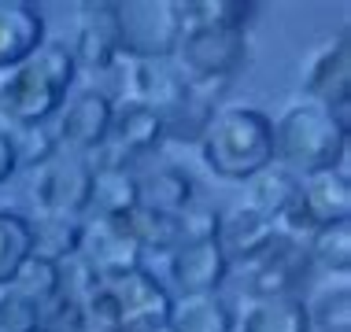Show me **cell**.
Returning <instances> with one entry per match:
<instances>
[{"label":"cell","mask_w":351,"mask_h":332,"mask_svg":"<svg viewBox=\"0 0 351 332\" xmlns=\"http://www.w3.org/2000/svg\"><path fill=\"white\" fill-rule=\"evenodd\" d=\"M74 74H78V63L71 55V44L45 41L0 85V115L8 118V129L45 126L60 111V103L67 100Z\"/></svg>","instance_id":"6da1fadb"},{"label":"cell","mask_w":351,"mask_h":332,"mask_svg":"<svg viewBox=\"0 0 351 332\" xmlns=\"http://www.w3.org/2000/svg\"><path fill=\"white\" fill-rule=\"evenodd\" d=\"M204 163L226 181H248L274 163V122L259 107H218L200 137Z\"/></svg>","instance_id":"7a4b0ae2"},{"label":"cell","mask_w":351,"mask_h":332,"mask_svg":"<svg viewBox=\"0 0 351 332\" xmlns=\"http://www.w3.org/2000/svg\"><path fill=\"white\" fill-rule=\"evenodd\" d=\"M274 163L296 177L337 170L348 163V133L337 126L329 107H322V103H292L274 122Z\"/></svg>","instance_id":"3957f363"},{"label":"cell","mask_w":351,"mask_h":332,"mask_svg":"<svg viewBox=\"0 0 351 332\" xmlns=\"http://www.w3.org/2000/svg\"><path fill=\"white\" fill-rule=\"evenodd\" d=\"M119 55L126 60H174L182 18L174 0H122L115 4Z\"/></svg>","instance_id":"277c9868"},{"label":"cell","mask_w":351,"mask_h":332,"mask_svg":"<svg viewBox=\"0 0 351 332\" xmlns=\"http://www.w3.org/2000/svg\"><path fill=\"white\" fill-rule=\"evenodd\" d=\"M89 188H93V170L85 155L56 148L52 159L30 170V199L37 214L52 218H82L89 214Z\"/></svg>","instance_id":"5b68a950"},{"label":"cell","mask_w":351,"mask_h":332,"mask_svg":"<svg viewBox=\"0 0 351 332\" xmlns=\"http://www.w3.org/2000/svg\"><path fill=\"white\" fill-rule=\"evenodd\" d=\"M244 60H248L244 30H226V26L189 30L174 49V63L185 81H230Z\"/></svg>","instance_id":"8992f818"},{"label":"cell","mask_w":351,"mask_h":332,"mask_svg":"<svg viewBox=\"0 0 351 332\" xmlns=\"http://www.w3.org/2000/svg\"><path fill=\"white\" fill-rule=\"evenodd\" d=\"M244 270L248 281V296L252 299H274V296H292L296 281L307 277L311 259H307V244L285 236L281 229L274 233V240L263 248Z\"/></svg>","instance_id":"52a82bcc"},{"label":"cell","mask_w":351,"mask_h":332,"mask_svg":"<svg viewBox=\"0 0 351 332\" xmlns=\"http://www.w3.org/2000/svg\"><path fill=\"white\" fill-rule=\"evenodd\" d=\"M137 240L126 233V225L119 218H89L82 222V240H78V259L97 273L100 281L122 277V273L141 266Z\"/></svg>","instance_id":"ba28073f"},{"label":"cell","mask_w":351,"mask_h":332,"mask_svg":"<svg viewBox=\"0 0 351 332\" xmlns=\"http://www.w3.org/2000/svg\"><path fill=\"white\" fill-rule=\"evenodd\" d=\"M111 118H115V103H111L108 92H97V89L78 92L60 115V129L52 133L56 148L71 151V155H93L97 148L108 144Z\"/></svg>","instance_id":"9c48e42d"},{"label":"cell","mask_w":351,"mask_h":332,"mask_svg":"<svg viewBox=\"0 0 351 332\" xmlns=\"http://www.w3.org/2000/svg\"><path fill=\"white\" fill-rule=\"evenodd\" d=\"M89 159L93 188H89V214L93 218H122L137 207V170L119 159L108 144L97 148Z\"/></svg>","instance_id":"30bf717a"},{"label":"cell","mask_w":351,"mask_h":332,"mask_svg":"<svg viewBox=\"0 0 351 332\" xmlns=\"http://www.w3.org/2000/svg\"><path fill=\"white\" fill-rule=\"evenodd\" d=\"M104 288L111 292L122 318V329L137 325V321H163L170 318V292L163 288V281H156V273H148L145 266L122 273V277L104 281Z\"/></svg>","instance_id":"8fae6325"},{"label":"cell","mask_w":351,"mask_h":332,"mask_svg":"<svg viewBox=\"0 0 351 332\" xmlns=\"http://www.w3.org/2000/svg\"><path fill=\"white\" fill-rule=\"evenodd\" d=\"M230 89V81H185L182 97L163 111V133L167 140H185V144H200L207 122L215 118L218 100Z\"/></svg>","instance_id":"7c38bea8"},{"label":"cell","mask_w":351,"mask_h":332,"mask_svg":"<svg viewBox=\"0 0 351 332\" xmlns=\"http://www.w3.org/2000/svg\"><path fill=\"white\" fill-rule=\"evenodd\" d=\"M303 97L322 103V107L351 100V37H348V30H340L337 41L322 44L315 52V60L307 63Z\"/></svg>","instance_id":"4fadbf2b"},{"label":"cell","mask_w":351,"mask_h":332,"mask_svg":"<svg viewBox=\"0 0 351 332\" xmlns=\"http://www.w3.org/2000/svg\"><path fill=\"white\" fill-rule=\"evenodd\" d=\"M230 273L218 240H196V244H182L178 251H170V277H174L182 296H207L218 292V284Z\"/></svg>","instance_id":"5bb4252c"},{"label":"cell","mask_w":351,"mask_h":332,"mask_svg":"<svg viewBox=\"0 0 351 332\" xmlns=\"http://www.w3.org/2000/svg\"><path fill=\"white\" fill-rule=\"evenodd\" d=\"M71 55L78 66H89V71H111L122 60L115 37V4H82V23Z\"/></svg>","instance_id":"9a60e30c"},{"label":"cell","mask_w":351,"mask_h":332,"mask_svg":"<svg viewBox=\"0 0 351 332\" xmlns=\"http://www.w3.org/2000/svg\"><path fill=\"white\" fill-rule=\"evenodd\" d=\"M45 44V18L37 4L0 0V74L23 66Z\"/></svg>","instance_id":"2e32d148"},{"label":"cell","mask_w":351,"mask_h":332,"mask_svg":"<svg viewBox=\"0 0 351 332\" xmlns=\"http://www.w3.org/2000/svg\"><path fill=\"white\" fill-rule=\"evenodd\" d=\"M167 140L163 133V115L159 111L145 107V103H122L115 107V118H111V133H108V148L115 151L119 159H141L152 155L159 144Z\"/></svg>","instance_id":"e0dca14e"},{"label":"cell","mask_w":351,"mask_h":332,"mask_svg":"<svg viewBox=\"0 0 351 332\" xmlns=\"http://www.w3.org/2000/svg\"><path fill=\"white\" fill-rule=\"evenodd\" d=\"M300 207L315 225H333L351 222V181H348V163L326 174L300 177Z\"/></svg>","instance_id":"ac0fdd59"},{"label":"cell","mask_w":351,"mask_h":332,"mask_svg":"<svg viewBox=\"0 0 351 332\" xmlns=\"http://www.w3.org/2000/svg\"><path fill=\"white\" fill-rule=\"evenodd\" d=\"M126 85L130 103H145L152 111H163L182 97V71L170 66V60H126Z\"/></svg>","instance_id":"d6986e66"},{"label":"cell","mask_w":351,"mask_h":332,"mask_svg":"<svg viewBox=\"0 0 351 332\" xmlns=\"http://www.w3.org/2000/svg\"><path fill=\"white\" fill-rule=\"evenodd\" d=\"M274 233H278V225H274L270 218L255 214V211H248V207H237L230 218L218 222L215 240H218V248H222V255H226V262H230V266L233 262L237 266H248L255 255L274 240Z\"/></svg>","instance_id":"ffe728a7"},{"label":"cell","mask_w":351,"mask_h":332,"mask_svg":"<svg viewBox=\"0 0 351 332\" xmlns=\"http://www.w3.org/2000/svg\"><path fill=\"white\" fill-rule=\"evenodd\" d=\"M137 203L163 214H182L193 207V177L182 166H152L137 174Z\"/></svg>","instance_id":"44dd1931"},{"label":"cell","mask_w":351,"mask_h":332,"mask_svg":"<svg viewBox=\"0 0 351 332\" xmlns=\"http://www.w3.org/2000/svg\"><path fill=\"white\" fill-rule=\"evenodd\" d=\"M233 332H311L307 303L300 296H274L252 299L244 318H237Z\"/></svg>","instance_id":"7402d4cb"},{"label":"cell","mask_w":351,"mask_h":332,"mask_svg":"<svg viewBox=\"0 0 351 332\" xmlns=\"http://www.w3.org/2000/svg\"><path fill=\"white\" fill-rule=\"evenodd\" d=\"M170 325H174V332H233L237 314L218 292L182 296L170 303Z\"/></svg>","instance_id":"603a6c76"},{"label":"cell","mask_w":351,"mask_h":332,"mask_svg":"<svg viewBox=\"0 0 351 332\" xmlns=\"http://www.w3.org/2000/svg\"><path fill=\"white\" fill-rule=\"evenodd\" d=\"M244 188H248V203L244 207L255 214H263V218H270V222L278 225V218L289 211V203L300 196V177L289 174V170L278 166V163H270L267 170H259L255 177H248Z\"/></svg>","instance_id":"cb8c5ba5"},{"label":"cell","mask_w":351,"mask_h":332,"mask_svg":"<svg viewBox=\"0 0 351 332\" xmlns=\"http://www.w3.org/2000/svg\"><path fill=\"white\" fill-rule=\"evenodd\" d=\"M126 225V233L137 240L141 251H178L185 244L182 236V218L178 214H163V211H152V207H134L130 214L119 218Z\"/></svg>","instance_id":"d4e9b609"},{"label":"cell","mask_w":351,"mask_h":332,"mask_svg":"<svg viewBox=\"0 0 351 332\" xmlns=\"http://www.w3.org/2000/svg\"><path fill=\"white\" fill-rule=\"evenodd\" d=\"M82 240V222L78 218H52V214H37L30 218V255L49 262H67L78 255Z\"/></svg>","instance_id":"484cf974"},{"label":"cell","mask_w":351,"mask_h":332,"mask_svg":"<svg viewBox=\"0 0 351 332\" xmlns=\"http://www.w3.org/2000/svg\"><path fill=\"white\" fill-rule=\"evenodd\" d=\"M182 34L189 30H207V26H226V30H244L255 8L244 0H174Z\"/></svg>","instance_id":"4316f807"},{"label":"cell","mask_w":351,"mask_h":332,"mask_svg":"<svg viewBox=\"0 0 351 332\" xmlns=\"http://www.w3.org/2000/svg\"><path fill=\"white\" fill-rule=\"evenodd\" d=\"M307 259L311 266H322L329 273H344L351 270V222H333V225H318L307 236Z\"/></svg>","instance_id":"83f0119b"},{"label":"cell","mask_w":351,"mask_h":332,"mask_svg":"<svg viewBox=\"0 0 351 332\" xmlns=\"http://www.w3.org/2000/svg\"><path fill=\"white\" fill-rule=\"evenodd\" d=\"M8 288L26 296L37 307H45L56 292H60V266L49 259H37V255H26V262L15 270V277L8 281Z\"/></svg>","instance_id":"f1b7e54d"},{"label":"cell","mask_w":351,"mask_h":332,"mask_svg":"<svg viewBox=\"0 0 351 332\" xmlns=\"http://www.w3.org/2000/svg\"><path fill=\"white\" fill-rule=\"evenodd\" d=\"M311 329L318 332H351V284L340 281L333 288H322L315 303H307Z\"/></svg>","instance_id":"f546056e"},{"label":"cell","mask_w":351,"mask_h":332,"mask_svg":"<svg viewBox=\"0 0 351 332\" xmlns=\"http://www.w3.org/2000/svg\"><path fill=\"white\" fill-rule=\"evenodd\" d=\"M30 255V218L0 211V284L15 277V270Z\"/></svg>","instance_id":"4dcf8cb0"},{"label":"cell","mask_w":351,"mask_h":332,"mask_svg":"<svg viewBox=\"0 0 351 332\" xmlns=\"http://www.w3.org/2000/svg\"><path fill=\"white\" fill-rule=\"evenodd\" d=\"M0 332H41V307L0 284Z\"/></svg>","instance_id":"1f68e13d"},{"label":"cell","mask_w":351,"mask_h":332,"mask_svg":"<svg viewBox=\"0 0 351 332\" xmlns=\"http://www.w3.org/2000/svg\"><path fill=\"white\" fill-rule=\"evenodd\" d=\"M82 325V303L56 292L41 307V332H78Z\"/></svg>","instance_id":"d6a6232c"},{"label":"cell","mask_w":351,"mask_h":332,"mask_svg":"<svg viewBox=\"0 0 351 332\" xmlns=\"http://www.w3.org/2000/svg\"><path fill=\"white\" fill-rule=\"evenodd\" d=\"M19 170V155H15V144L8 137V129H0V185H8Z\"/></svg>","instance_id":"836d02e7"},{"label":"cell","mask_w":351,"mask_h":332,"mask_svg":"<svg viewBox=\"0 0 351 332\" xmlns=\"http://www.w3.org/2000/svg\"><path fill=\"white\" fill-rule=\"evenodd\" d=\"M122 332H174V325H170V318H163V321H137V325H126Z\"/></svg>","instance_id":"e575fe53"},{"label":"cell","mask_w":351,"mask_h":332,"mask_svg":"<svg viewBox=\"0 0 351 332\" xmlns=\"http://www.w3.org/2000/svg\"><path fill=\"white\" fill-rule=\"evenodd\" d=\"M0 85H4V78H0Z\"/></svg>","instance_id":"d590c367"},{"label":"cell","mask_w":351,"mask_h":332,"mask_svg":"<svg viewBox=\"0 0 351 332\" xmlns=\"http://www.w3.org/2000/svg\"><path fill=\"white\" fill-rule=\"evenodd\" d=\"M119 332H122V329H119Z\"/></svg>","instance_id":"8d00e7d4"}]
</instances>
